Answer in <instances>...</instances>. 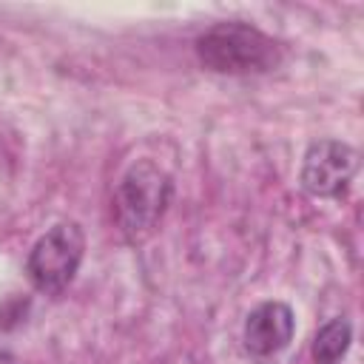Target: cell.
Here are the masks:
<instances>
[{
	"label": "cell",
	"instance_id": "4",
	"mask_svg": "<svg viewBox=\"0 0 364 364\" xmlns=\"http://www.w3.org/2000/svg\"><path fill=\"white\" fill-rule=\"evenodd\" d=\"M361 168V154L344 139H316L307 145L299 168V185L316 199H344Z\"/></svg>",
	"mask_w": 364,
	"mask_h": 364
},
{
	"label": "cell",
	"instance_id": "5",
	"mask_svg": "<svg viewBox=\"0 0 364 364\" xmlns=\"http://www.w3.org/2000/svg\"><path fill=\"white\" fill-rule=\"evenodd\" d=\"M296 333V313L287 301L267 299L256 304L242 327V344L253 358H273L290 347Z\"/></svg>",
	"mask_w": 364,
	"mask_h": 364
},
{
	"label": "cell",
	"instance_id": "7",
	"mask_svg": "<svg viewBox=\"0 0 364 364\" xmlns=\"http://www.w3.org/2000/svg\"><path fill=\"white\" fill-rule=\"evenodd\" d=\"M0 364H20V361H17V355H14V353L0 350Z\"/></svg>",
	"mask_w": 364,
	"mask_h": 364
},
{
	"label": "cell",
	"instance_id": "2",
	"mask_svg": "<svg viewBox=\"0 0 364 364\" xmlns=\"http://www.w3.org/2000/svg\"><path fill=\"white\" fill-rule=\"evenodd\" d=\"M173 202V179L154 159H136L125 168L114 188L117 228L125 242L142 245L151 239Z\"/></svg>",
	"mask_w": 364,
	"mask_h": 364
},
{
	"label": "cell",
	"instance_id": "6",
	"mask_svg": "<svg viewBox=\"0 0 364 364\" xmlns=\"http://www.w3.org/2000/svg\"><path fill=\"white\" fill-rule=\"evenodd\" d=\"M350 344H353L350 318L333 316L316 330L313 344H310V358H313V364H338L347 355Z\"/></svg>",
	"mask_w": 364,
	"mask_h": 364
},
{
	"label": "cell",
	"instance_id": "1",
	"mask_svg": "<svg viewBox=\"0 0 364 364\" xmlns=\"http://www.w3.org/2000/svg\"><path fill=\"white\" fill-rule=\"evenodd\" d=\"M193 51L202 68L228 77L267 74L284 60V46L279 40L242 20L213 23L193 40Z\"/></svg>",
	"mask_w": 364,
	"mask_h": 364
},
{
	"label": "cell",
	"instance_id": "3",
	"mask_svg": "<svg viewBox=\"0 0 364 364\" xmlns=\"http://www.w3.org/2000/svg\"><path fill=\"white\" fill-rule=\"evenodd\" d=\"M85 256V233L80 222L63 219L51 225L26 256V279L37 293L60 296L77 276Z\"/></svg>",
	"mask_w": 364,
	"mask_h": 364
}]
</instances>
